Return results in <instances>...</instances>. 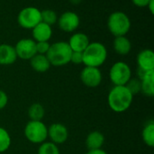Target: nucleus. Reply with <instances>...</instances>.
I'll list each match as a JSON object with an SVG mask.
<instances>
[{
	"label": "nucleus",
	"instance_id": "12",
	"mask_svg": "<svg viewBox=\"0 0 154 154\" xmlns=\"http://www.w3.org/2000/svg\"><path fill=\"white\" fill-rule=\"evenodd\" d=\"M137 68L146 72L154 71V53L151 49L142 50L136 58Z\"/></svg>",
	"mask_w": 154,
	"mask_h": 154
},
{
	"label": "nucleus",
	"instance_id": "26",
	"mask_svg": "<svg viewBox=\"0 0 154 154\" xmlns=\"http://www.w3.org/2000/svg\"><path fill=\"white\" fill-rule=\"evenodd\" d=\"M50 46L51 44H49V42H38L36 43V52L38 54L46 55L50 49Z\"/></svg>",
	"mask_w": 154,
	"mask_h": 154
},
{
	"label": "nucleus",
	"instance_id": "4",
	"mask_svg": "<svg viewBox=\"0 0 154 154\" xmlns=\"http://www.w3.org/2000/svg\"><path fill=\"white\" fill-rule=\"evenodd\" d=\"M107 28L115 37L124 36L131 28V20L129 16L122 11L113 12L108 16Z\"/></svg>",
	"mask_w": 154,
	"mask_h": 154
},
{
	"label": "nucleus",
	"instance_id": "23",
	"mask_svg": "<svg viewBox=\"0 0 154 154\" xmlns=\"http://www.w3.org/2000/svg\"><path fill=\"white\" fill-rule=\"evenodd\" d=\"M38 154H60L58 145L51 142H44L40 144L38 148Z\"/></svg>",
	"mask_w": 154,
	"mask_h": 154
},
{
	"label": "nucleus",
	"instance_id": "9",
	"mask_svg": "<svg viewBox=\"0 0 154 154\" xmlns=\"http://www.w3.org/2000/svg\"><path fill=\"white\" fill-rule=\"evenodd\" d=\"M102 73L99 68L85 66L80 73V80L88 88H97L102 83Z\"/></svg>",
	"mask_w": 154,
	"mask_h": 154
},
{
	"label": "nucleus",
	"instance_id": "32",
	"mask_svg": "<svg viewBox=\"0 0 154 154\" xmlns=\"http://www.w3.org/2000/svg\"><path fill=\"white\" fill-rule=\"evenodd\" d=\"M70 1V3H72L73 5H79V4H80V2L82 1V0H69Z\"/></svg>",
	"mask_w": 154,
	"mask_h": 154
},
{
	"label": "nucleus",
	"instance_id": "30",
	"mask_svg": "<svg viewBox=\"0 0 154 154\" xmlns=\"http://www.w3.org/2000/svg\"><path fill=\"white\" fill-rule=\"evenodd\" d=\"M85 154H107L106 151L103 149H98V150H92V151H88Z\"/></svg>",
	"mask_w": 154,
	"mask_h": 154
},
{
	"label": "nucleus",
	"instance_id": "22",
	"mask_svg": "<svg viewBox=\"0 0 154 154\" xmlns=\"http://www.w3.org/2000/svg\"><path fill=\"white\" fill-rule=\"evenodd\" d=\"M11 136L9 133L3 127H0V153L6 152L11 146Z\"/></svg>",
	"mask_w": 154,
	"mask_h": 154
},
{
	"label": "nucleus",
	"instance_id": "1",
	"mask_svg": "<svg viewBox=\"0 0 154 154\" xmlns=\"http://www.w3.org/2000/svg\"><path fill=\"white\" fill-rule=\"evenodd\" d=\"M133 101L134 95L125 86H114L107 95L109 108L117 113L126 112L131 107Z\"/></svg>",
	"mask_w": 154,
	"mask_h": 154
},
{
	"label": "nucleus",
	"instance_id": "15",
	"mask_svg": "<svg viewBox=\"0 0 154 154\" xmlns=\"http://www.w3.org/2000/svg\"><path fill=\"white\" fill-rule=\"evenodd\" d=\"M17 60V55L13 45L7 44H0V65H11Z\"/></svg>",
	"mask_w": 154,
	"mask_h": 154
},
{
	"label": "nucleus",
	"instance_id": "16",
	"mask_svg": "<svg viewBox=\"0 0 154 154\" xmlns=\"http://www.w3.org/2000/svg\"><path fill=\"white\" fill-rule=\"evenodd\" d=\"M105 143V136L101 132L93 131L89 133L86 138V146L88 151L102 149Z\"/></svg>",
	"mask_w": 154,
	"mask_h": 154
},
{
	"label": "nucleus",
	"instance_id": "2",
	"mask_svg": "<svg viewBox=\"0 0 154 154\" xmlns=\"http://www.w3.org/2000/svg\"><path fill=\"white\" fill-rule=\"evenodd\" d=\"M83 54V64L88 67L99 68L107 58V50L100 42H90Z\"/></svg>",
	"mask_w": 154,
	"mask_h": 154
},
{
	"label": "nucleus",
	"instance_id": "8",
	"mask_svg": "<svg viewBox=\"0 0 154 154\" xmlns=\"http://www.w3.org/2000/svg\"><path fill=\"white\" fill-rule=\"evenodd\" d=\"M17 58L22 60H31L36 54V42L32 38H23L14 46Z\"/></svg>",
	"mask_w": 154,
	"mask_h": 154
},
{
	"label": "nucleus",
	"instance_id": "10",
	"mask_svg": "<svg viewBox=\"0 0 154 154\" xmlns=\"http://www.w3.org/2000/svg\"><path fill=\"white\" fill-rule=\"evenodd\" d=\"M59 27L67 33H72L78 29L80 24L79 16L72 11H66L58 17L57 20Z\"/></svg>",
	"mask_w": 154,
	"mask_h": 154
},
{
	"label": "nucleus",
	"instance_id": "14",
	"mask_svg": "<svg viewBox=\"0 0 154 154\" xmlns=\"http://www.w3.org/2000/svg\"><path fill=\"white\" fill-rule=\"evenodd\" d=\"M32 40L38 42H48L52 35V28L51 25L41 22L32 29Z\"/></svg>",
	"mask_w": 154,
	"mask_h": 154
},
{
	"label": "nucleus",
	"instance_id": "19",
	"mask_svg": "<svg viewBox=\"0 0 154 154\" xmlns=\"http://www.w3.org/2000/svg\"><path fill=\"white\" fill-rule=\"evenodd\" d=\"M141 93L147 97L154 96V71L148 72L141 79Z\"/></svg>",
	"mask_w": 154,
	"mask_h": 154
},
{
	"label": "nucleus",
	"instance_id": "13",
	"mask_svg": "<svg viewBox=\"0 0 154 154\" xmlns=\"http://www.w3.org/2000/svg\"><path fill=\"white\" fill-rule=\"evenodd\" d=\"M72 52H81L83 53L88 45L90 44L89 37L84 33H75L73 34L68 42Z\"/></svg>",
	"mask_w": 154,
	"mask_h": 154
},
{
	"label": "nucleus",
	"instance_id": "25",
	"mask_svg": "<svg viewBox=\"0 0 154 154\" xmlns=\"http://www.w3.org/2000/svg\"><path fill=\"white\" fill-rule=\"evenodd\" d=\"M125 87L130 91V93L134 96L141 93V80L138 79L137 77L131 78L128 83L125 84Z\"/></svg>",
	"mask_w": 154,
	"mask_h": 154
},
{
	"label": "nucleus",
	"instance_id": "21",
	"mask_svg": "<svg viewBox=\"0 0 154 154\" xmlns=\"http://www.w3.org/2000/svg\"><path fill=\"white\" fill-rule=\"evenodd\" d=\"M44 115V107L39 103H34L31 104L28 108V116L30 118V121H42Z\"/></svg>",
	"mask_w": 154,
	"mask_h": 154
},
{
	"label": "nucleus",
	"instance_id": "18",
	"mask_svg": "<svg viewBox=\"0 0 154 154\" xmlns=\"http://www.w3.org/2000/svg\"><path fill=\"white\" fill-rule=\"evenodd\" d=\"M30 64L32 68L37 73H45L51 66L46 55L38 54H36L30 60Z\"/></svg>",
	"mask_w": 154,
	"mask_h": 154
},
{
	"label": "nucleus",
	"instance_id": "28",
	"mask_svg": "<svg viewBox=\"0 0 154 154\" xmlns=\"http://www.w3.org/2000/svg\"><path fill=\"white\" fill-rule=\"evenodd\" d=\"M8 103V95L3 90H0V111L5 108Z\"/></svg>",
	"mask_w": 154,
	"mask_h": 154
},
{
	"label": "nucleus",
	"instance_id": "7",
	"mask_svg": "<svg viewBox=\"0 0 154 154\" xmlns=\"http://www.w3.org/2000/svg\"><path fill=\"white\" fill-rule=\"evenodd\" d=\"M17 22L21 27L32 30L42 22L41 10L34 6L24 7L19 12L17 15Z\"/></svg>",
	"mask_w": 154,
	"mask_h": 154
},
{
	"label": "nucleus",
	"instance_id": "5",
	"mask_svg": "<svg viewBox=\"0 0 154 154\" xmlns=\"http://www.w3.org/2000/svg\"><path fill=\"white\" fill-rule=\"evenodd\" d=\"M27 141L33 144H42L48 138V127L42 121H29L23 130Z\"/></svg>",
	"mask_w": 154,
	"mask_h": 154
},
{
	"label": "nucleus",
	"instance_id": "29",
	"mask_svg": "<svg viewBox=\"0 0 154 154\" xmlns=\"http://www.w3.org/2000/svg\"><path fill=\"white\" fill-rule=\"evenodd\" d=\"M134 5L138 7H146L150 2V0H132Z\"/></svg>",
	"mask_w": 154,
	"mask_h": 154
},
{
	"label": "nucleus",
	"instance_id": "24",
	"mask_svg": "<svg viewBox=\"0 0 154 154\" xmlns=\"http://www.w3.org/2000/svg\"><path fill=\"white\" fill-rule=\"evenodd\" d=\"M41 16H42V22L51 26L56 24L58 20V15L56 12L51 9H45V10L41 11Z\"/></svg>",
	"mask_w": 154,
	"mask_h": 154
},
{
	"label": "nucleus",
	"instance_id": "20",
	"mask_svg": "<svg viewBox=\"0 0 154 154\" xmlns=\"http://www.w3.org/2000/svg\"><path fill=\"white\" fill-rule=\"evenodd\" d=\"M142 137L143 143L149 146L150 148H152L154 146V122L150 121L148 122L142 132Z\"/></svg>",
	"mask_w": 154,
	"mask_h": 154
},
{
	"label": "nucleus",
	"instance_id": "27",
	"mask_svg": "<svg viewBox=\"0 0 154 154\" xmlns=\"http://www.w3.org/2000/svg\"><path fill=\"white\" fill-rule=\"evenodd\" d=\"M70 63L74 64H83V54L81 52H72L70 56Z\"/></svg>",
	"mask_w": 154,
	"mask_h": 154
},
{
	"label": "nucleus",
	"instance_id": "6",
	"mask_svg": "<svg viewBox=\"0 0 154 154\" xmlns=\"http://www.w3.org/2000/svg\"><path fill=\"white\" fill-rule=\"evenodd\" d=\"M109 78L114 86H125L132 78V70L126 63L116 62L110 68Z\"/></svg>",
	"mask_w": 154,
	"mask_h": 154
},
{
	"label": "nucleus",
	"instance_id": "3",
	"mask_svg": "<svg viewBox=\"0 0 154 154\" xmlns=\"http://www.w3.org/2000/svg\"><path fill=\"white\" fill-rule=\"evenodd\" d=\"M71 54L72 50L70 49L68 42L59 41L51 44L46 56L51 65L60 67L70 63Z\"/></svg>",
	"mask_w": 154,
	"mask_h": 154
},
{
	"label": "nucleus",
	"instance_id": "11",
	"mask_svg": "<svg viewBox=\"0 0 154 154\" xmlns=\"http://www.w3.org/2000/svg\"><path fill=\"white\" fill-rule=\"evenodd\" d=\"M48 138H50V142L56 145L62 144L69 139V130L62 123H52L48 127Z\"/></svg>",
	"mask_w": 154,
	"mask_h": 154
},
{
	"label": "nucleus",
	"instance_id": "17",
	"mask_svg": "<svg viewBox=\"0 0 154 154\" xmlns=\"http://www.w3.org/2000/svg\"><path fill=\"white\" fill-rule=\"evenodd\" d=\"M114 50L120 55H127L132 50V43L125 36H117L115 38L113 43Z\"/></svg>",
	"mask_w": 154,
	"mask_h": 154
},
{
	"label": "nucleus",
	"instance_id": "31",
	"mask_svg": "<svg viewBox=\"0 0 154 154\" xmlns=\"http://www.w3.org/2000/svg\"><path fill=\"white\" fill-rule=\"evenodd\" d=\"M147 7L149 8V11L151 12V14H152V15H153V13H154V0H150V2H149V4H148Z\"/></svg>",
	"mask_w": 154,
	"mask_h": 154
}]
</instances>
